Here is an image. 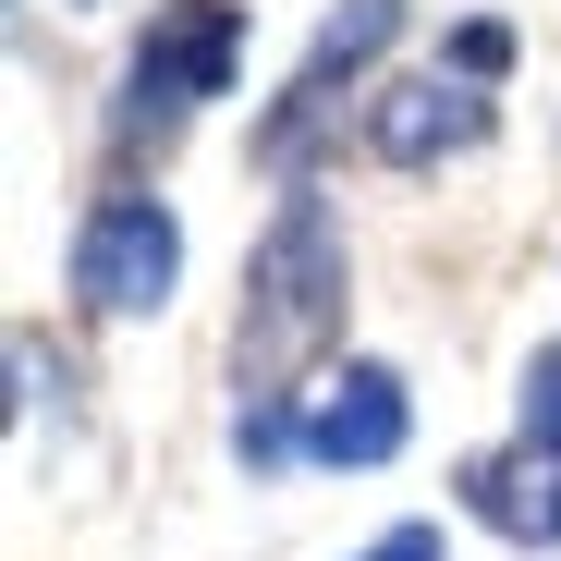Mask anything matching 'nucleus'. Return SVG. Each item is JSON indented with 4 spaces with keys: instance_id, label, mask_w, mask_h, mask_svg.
Wrapping results in <instances>:
<instances>
[{
    "instance_id": "9",
    "label": "nucleus",
    "mask_w": 561,
    "mask_h": 561,
    "mask_svg": "<svg viewBox=\"0 0 561 561\" xmlns=\"http://www.w3.org/2000/svg\"><path fill=\"white\" fill-rule=\"evenodd\" d=\"M294 439H306V427H294V403H232V451L256 463V477H268V463L294 451Z\"/></svg>"
},
{
    "instance_id": "2",
    "label": "nucleus",
    "mask_w": 561,
    "mask_h": 561,
    "mask_svg": "<svg viewBox=\"0 0 561 561\" xmlns=\"http://www.w3.org/2000/svg\"><path fill=\"white\" fill-rule=\"evenodd\" d=\"M232 61H244V0H159L147 37H135V61H123V111H111V135H123V147L183 135V123L232 85Z\"/></svg>"
},
{
    "instance_id": "6",
    "label": "nucleus",
    "mask_w": 561,
    "mask_h": 561,
    "mask_svg": "<svg viewBox=\"0 0 561 561\" xmlns=\"http://www.w3.org/2000/svg\"><path fill=\"white\" fill-rule=\"evenodd\" d=\"M403 427H415L403 379H391V366H366V354L342 366V379H318V403H306V451H318V463H354V477H366V463H391Z\"/></svg>"
},
{
    "instance_id": "1",
    "label": "nucleus",
    "mask_w": 561,
    "mask_h": 561,
    "mask_svg": "<svg viewBox=\"0 0 561 561\" xmlns=\"http://www.w3.org/2000/svg\"><path fill=\"white\" fill-rule=\"evenodd\" d=\"M342 342V220L330 196H280V220L244 256V318H232V391L244 403H294V379Z\"/></svg>"
},
{
    "instance_id": "4",
    "label": "nucleus",
    "mask_w": 561,
    "mask_h": 561,
    "mask_svg": "<svg viewBox=\"0 0 561 561\" xmlns=\"http://www.w3.org/2000/svg\"><path fill=\"white\" fill-rule=\"evenodd\" d=\"M171 280H183V220L159 196H111L99 220L73 232V294L99 318H159Z\"/></svg>"
},
{
    "instance_id": "7",
    "label": "nucleus",
    "mask_w": 561,
    "mask_h": 561,
    "mask_svg": "<svg viewBox=\"0 0 561 561\" xmlns=\"http://www.w3.org/2000/svg\"><path fill=\"white\" fill-rule=\"evenodd\" d=\"M463 513L477 525H501V537H525V549H561V463L549 451H477L463 463Z\"/></svg>"
},
{
    "instance_id": "5",
    "label": "nucleus",
    "mask_w": 561,
    "mask_h": 561,
    "mask_svg": "<svg viewBox=\"0 0 561 561\" xmlns=\"http://www.w3.org/2000/svg\"><path fill=\"white\" fill-rule=\"evenodd\" d=\"M366 147H379L391 171H427V159H463V147H489V85H463V73L379 85V99H366Z\"/></svg>"
},
{
    "instance_id": "10",
    "label": "nucleus",
    "mask_w": 561,
    "mask_h": 561,
    "mask_svg": "<svg viewBox=\"0 0 561 561\" xmlns=\"http://www.w3.org/2000/svg\"><path fill=\"white\" fill-rule=\"evenodd\" d=\"M439 73H463V85H501L513 73V25H451V61Z\"/></svg>"
},
{
    "instance_id": "11",
    "label": "nucleus",
    "mask_w": 561,
    "mask_h": 561,
    "mask_svg": "<svg viewBox=\"0 0 561 561\" xmlns=\"http://www.w3.org/2000/svg\"><path fill=\"white\" fill-rule=\"evenodd\" d=\"M366 561H439V525H391V537L366 549Z\"/></svg>"
},
{
    "instance_id": "8",
    "label": "nucleus",
    "mask_w": 561,
    "mask_h": 561,
    "mask_svg": "<svg viewBox=\"0 0 561 561\" xmlns=\"http://www.w3.org/2000/svg\"><path fill=\"white\" fill-rule=\"evenodd\" d=\"M525 451H549V463H561V342H537V354H525Z\"/></svg>"
},
{
    "instance_id": "3",
    "label": "nucleus",
    "mask_w": 561,
    "mask_h": 561,
    "mask_svg": "<svg viewBox=\"0 0 561 561\" xmlns=\"http://www.w3.org/2000/svg\"><path fill=\"white\" fill-rule=\"evenodd\" d=\"M391 37H403V0H342V13L318 25V49H306V73H294V99H280V111L256 123V159L306 183V159H318V135H330V111L354 99V73L379 61Z\"/></svg>"
}]
</instances>
